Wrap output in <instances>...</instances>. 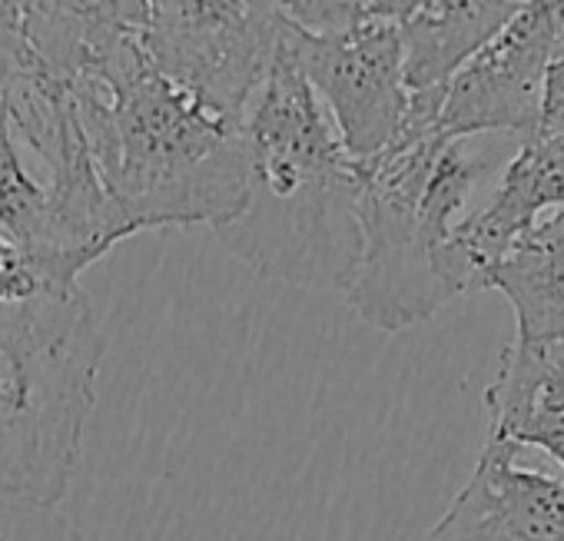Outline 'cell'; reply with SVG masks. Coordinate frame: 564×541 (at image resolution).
I'll return each instance as SVG.
<instances>
[{
    "mask_svg": "<svg viewBox=\"0 0 564 541\" xmlns=\"http://www.w3.org/2000/svg\"><path fill=\"white\" fill-rule=\"evenodd\" d=\"M488 439L541 448L564 472V339L511 343L485 389Z\"/></svg>",
    "mask_w": 564,
    "mask_h": 541,
    "instance_id": "11",
    "label": "cell"
},
{
    "mask_svg": "<svg viewBox=\"0 0 564 541\" xmlns=\"http://www.w3.org/2000/svg\"><path fill=\"white\" fill-rule=\"evenodd\" d=\"M0 541H84V534L61 505L0 491Z\"/></svg>",
    "mask_w": 564,
    "mask_h": 541,
    "instance_id": "14",
    "label": "cell"
},
{
    "mask_svg": "<svg viewBox=\"0 0 564 541\" xmlns=\"http://www.w3.org/2000/svg\"><path fill=\"white\" fill-rule=\"evenodd\" d=\"M557 51H564V37H561V44H557Z\"/></svg>",
    "mask_w": 564,
    "mask_h": 541,
    "instance_id": "18",
    "label": "cell"
},
{
    "mask_svg": "<svg viewBox=\"0 0 564 541\" xmlns=\"http://www.w3.org/2000/svg\"><path fill=\"white\" fill-rule=\"evenodd\" d=\"M541 130L564 133V51L547 67L544 80V104H541Z\"/></svg>",
    "mask_w": 564,
    "mask_h": 541,
    "instance_id": "17",
    "label": "cell"
},
{
    "mask_svg": "<svg viewBox=\"0 0 564 541\" xmlns=\"http://www.w3.org/2000/svg\"><path fill=\"white\" fill-rule=\"evenodd\" d=\"M249 196L219 232L256 273L306 290H346L359 259V173L286 47L242 113Z\"/></svg>",
    "mask_w": 564,
    "mask_h": 541,
    "instance_id": "3",
    "label": "cell"
},
{
    "mask_svg": "<svg viewBox=\"0 0 564 541\" xmlns=\"http://www.w3.org/2000/svg\"><path fill=\"white\" fill-rule=\"evenodd\" d=\"M286 37L290 24L272 0H147L140 44L196 104L242 120Z\"/></svg>",
    "mask_w": 564,
    "mask_h": 541,
    "instance_id": "5",
    "label": "cell"
},
{
    "mask_svg": "<svg viewBox=\"0 0 564 541\" xmlns=\"http://www.w3.org/2000/svg\"><path fill=\"white\" fill-rule=\"evenodd\" d=\"M528 0H372V14L395 21L405 54L409 130H432L452 74L491 41Z\"/></svg>",
    "mask_w": 564,
    "mask_h": 541,
    "instance_id": "9",
    "label": "cell"
},
{
    "mask_svg": "<svg viewBox=\"0 0 564 541\" xmlns=\"http://www.w3.org/2000/svg\"><path fill=\"white\" fill-rule=\"evenodd\" d=\"M147 0H24V44L31 67L74 84L120 44L140 41Z\"/></svg>",
    "mask_w": 564,
    "mask_h": 541,
    "instance_id": "12",
    "label": "cell"
},
{
    "mask_svg": "<svg viewBox=\"0 0 564 541\" xmlns=\"http://www.w3.org/2000/svg\"><path fill=\"white\" fill-rule=\"evenodd\" d=\"M31 71L24 44V0H0V80Z\"/></svg>",
    "mask_w": 564,
    "mask_h": 541,
    "instance_id": "16",
    "label": "cell"
},
{
    "mask_svg": "<svg viewBox=\"0 0 564 541\" xmlns=\"http://www.w3.org/2000/svg\"><path fill=\"white\" fill-rule=\"evenodd\" d=\"M107 339L77 290L0 303V491L61 505L84 458Z\"/></svg>",
    "mask_w": 564,
    "mask_h": 541,
    "instance_id": "4",
    "label": "cell"
},
{
    "mask_svg": "<svg viewBox=\"0 0 564 541\" xmlns=\"http://www.w3.org/2000/svg\"><path fill=\"white\" fill-rule=\"evenodd\" d=\"M524 137L409 130L359 173V259L346 300L369 326L402 333L471 293L455 229L491 193Z\"/></svg>",
    "mask_w": 564,
    "mask_h": 541,
    "instance_id": "2",
    "label": "cell"
},
{
    "mask_svg": "<svg viewBox=\"0 0 564 541\" xmlns=\"http://www.w3.org/2000/svg\"><path fill=\"white\" fill-rule=\"evenodd\" d=\"M107 196L133 232L232 223L249 196L242 120L166 80L140 41L67 84Z\"/></svg>",
    "mask_w": 564,
    "mask_h": 541,
    "instance_id": "1",
    "label": "cell"
},
{
    "mask_svg": "<svg viewBox=\"0 0 564 541\" xmlns=\"http://www.w3.org/2000/svg\"><path fill=\"white\" fill-rule=\"evenodd\" d=\"M425 541H564V482L518 465L514 445L488 439Z\"/></svg>",
    "mask_w": 564,
    "mask_h": 541,
    "instance_id": "8",
    "label": "cell"
},
{
    "mask_svg": "<svg viewBox=\"0 0 564 541\" xmlns=\"http://www.w3.org/2000/svg\"><path fill=\"white\" fill-rule=\"evenodd\" d=\"M478 290H498L511 303L518 343L564 339V209L544 216L495 259Z\"/></svg>",
    "mask_w": 564,
    "mask_h": 541,
    "instance_id": "13",
    "label": "cell"
},
{
    "mask_svg": "<svg viewBox=\"0 0 564 541\" xmlns=\"http://www.w3.org/2000/svg\"><path fill=\"white\" fill-rule=\"evenodd\" d=\"M293 31L323 37L352 28L366 14H372V0H272Z\"/></svg>",
    "mask_w": 564,
    "mask_h": 541,
    "instance_id": "15",
    "label": "cell"
},
{
    "mask_svg": "<svg viewBox=\"0 0 564 541\" xmlns=\"http://www.w3.org/2000/svg\"><path fill=\"white\" fill-rule=\"evenodd\" d=\"M290 54L352 163L379 156L405 133L412 100L395 21L366 14L352 28L323 37L290 28Z\"/></svg>",
    "mask_w": 564,
    "mask_h": 541,
    "instance_id": "6",
    "label": "cell"
},
{
    "mask_svg": "<svg viewBox=\"0 0 564 541\" xmlns=\"http://www.w3.org/2000/svg\"><path fill=\"white\" fill-rule=\"evenodd\" d=\"M557 209H564V133L538 130L514 147L488 199L455 229V242L471 269V293H478L495 259Z\"/></svg>",
    "mask_w": 564,
    "mask_h": 541,
    "instance_id": "10",
    "label": "cell"
},
{
    "mask_svg": "<svg viewBox=\"0 0 564 541\" xmlns=\"http://www.w3.org/2000/svg\"><path fill=\"white\" fill-rule=\"evenodd\" d=\"M564 37V0H528L448 80L435 130L452 137L541 130L547 67Z\"/></svg>",
    "mask_w": 564,
    "mask_h": 541,
    "instance_id": "7",
    "label": "cell"
}]
</instances>
